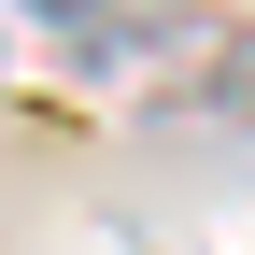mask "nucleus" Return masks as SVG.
Returning <instances> with one entry per match:
<instances>
[{
	"mask_svg": "<svg viewBox=\"0 0 255 255\" xmlns=\"http://www.w3.org/2000/svg\"><path fill=\"white\" fill-rule=\"evenodd\" d=\"M14 14L43 28L71 71H114V57H142V43H184L199 0H14Z\"/></svg>",
	"mask_w": 255,
	"mask_h": 255,
	"instance_id": "1",
	"label": "nucleus"
}]
</instances>
